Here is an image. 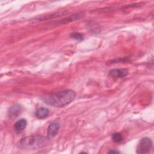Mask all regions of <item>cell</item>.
<instances>
[{
    "mask_svg": "<svg viewBox=\"0 0 154 154\" xmlns=\"http://www.w3.org/2000/svg\"><path fill=\"white\" fill-rule=\"evenodd\" d=\"M60 123L58 120H54L52 122L48 128V137L49 138L54 137L58 133L60 129Z\"/></svg>",
    "mask_w": 154,
    "mask_h": 154,
    "instance_id": "cell-5",
    "label": "cell"
},
{
    "mask_svg": "<svg viewBox=\"0 0 154 154\" xmlns=\"http://www.w3.org/2000/svg\"><path fill=\"white\" fill-rule=\"evenodd\" d=\"M67 13V11H58V12L54 13L52 14H45L43 16H37V17H34V19H31V22H32V23H35V22H40V21H42L44 20L49 19H53V18H55V17L63 16L64 14H66Z\"/></svg>",
    "mask_w": 154,
    "mask_h": 154,
    "instance_id": "cell-4",
    "label": "cell"
},
{
    "mask_svg": "<svg viewBox=\"0 0 154 154\" xmlns=\"http://www.w3.org/2000/svg\"><path fill=\"white\" fill-rule=\"evenodd\" d=\"M49 109L45 107H41L38 108L35 112V116L40 119H43L47 117L49 115Z\"/></svg>",
    "mask_w": 154,
    "mask_h": 154,
    "instance_id": "cell-9",
    "label": "cell"
},
{
    "mask_svg": "<svg viewBox=\"0 0 154 154\" xmlns=\"http://www.w3.org/2000/svg\"><path fill=\"white\" fill-rule=\"evenodd\" d=\"M112 139L114 142L119 143L122 141L123 137L121 134H120L119 132H116V133H114L112 135Z\"/></svg>",
    "mask_w": 154,
    "mask_h": 154,
    "instance_id": "cell-11",
    "label": "cell"
},
{
    "mask_svg": "<svg viewBox=\"0 0 154 154\" xmlns=\"http://www.w3.org/2000/svg\"><path fill=\"white\" fill-rule=\"evenodd\" d=\"M22 106L20 105L15 104L11 106L8 109V114L11 119L16 118L22 112Z\"/></svg>",
    "mask_w": 154,
    "mask_h": 154,
    "instance_id": "cell-7",
    "label": "cell"
},
{
    "mask_svg": "<svg viewBox=\"0 0 154 154\" xmlns=\"http://www.w3.org/2000/svg\"><path fill=\"white\" fill-rule=\"evenodd\" d=\"M109 75L115 78H122L126 77L128 75V70L125 68H117L111 69Z\"/></svg>",
    "mask_w": 154,
    "mask_h": 154,
    "instance_id": "cell-6",
    "label": "cell"
},
{
    "mask_svg": "<svg viewBox=\"0 0 154 154\" xmlns=\"http://www.w3.org/2000/svg\"><path fill=\"white\" fill-rule=\"evenodd\" d=\"M109 153H119V152H117V151H115V150H111V151H109Z\"/></svg>",
    "mask_w": 154,
    "mask_h": 154,
    "instance_id": "cell-13",
    "label": "cell"
},
{
    "mask_svg": "<svg viewBox=\"0 0 154 154\" xmlns=\"http://www.w3.org/2000/svg\"><path fill=\"white\" fill-rule=\"evenodd\" d=\"M48 139L41 135H31L23 138L19 143V147L22 149L33 150L43 147Z\"/></svg>",
    "mask_w": 154,
    "mask_h": 154,
    "instance_id": "cell-2",
    "label": "cell"
},
{
    "mask_svg": "<svg viewBox=\"0 0 154 154\" xmlns=\"http://www.w3.org/2000/svg\"><path fill=\"white\" fill-rule=\"evenodd\" d=\"M81 14L79 13H77L75 14H73L70 16H69L67 18H64L62 20H60L58 21H54L50 23H52V25H58L59 23H66V22H71L73 20H78L79 18H80Z\"/></svg>",
    "mask_w": 154,
    "mask_h": 154,
    "instance_id": "cell-8",
    "label": "cell"
},
{
    "mask_svg": "<svg viewBox=\"0 0 154 154\" xmlns=\"http://www.w3.org/2000/svg\"><path fill=\"white\" fill-rule=\"evenodd\" d=\"M27 121L24 119H21L14 124V128L18 132L22 131L26 126Z\"/></svg>",
    "mask_w": 154,
    "mask_h": 154,
    "instance_id": "cell-10",
    "label": "cell"
},
{
    "mask_svg": "<svg viewBox=\"0 0 154 154\" xmlns=\"http://www.w3.org/2000/svg\"><path fill=\"white\" fill-rule=\"evenodd\" d=\"M76 93L72 90H65L60 92L49 94L43 97V102L46 104L55 106L62 107L71 103L75 98Z\"/></svg>",
    "mask_w": 154,
    "mask_h": 154,
    "instance_id": "cell-1",
    "label": "cell"
},
{
    "mask_svg": "<svg viewBox=\"0 0 154 154\" xmlns=\"http://www.w3.org/2000/svg\"><path fill=\"white\" fill-rule=\"evenodd\" d=\"M152 147V141L149 138H143L137 147V152L138 153H146L150 151Z\"/></svg>",
    "mask_w": 154,
    "mask_h": 154,
    "instance_id": "cell-3",
    "label": "cell"
},
{
    "mask_svg": "<svg viewBox=\"0 0 154 154\" xmlns=\"http://www.w3.org/2000/svg\"><path fill=\"white\" fill-rule=\"evenodd\" d=\"M71 37L76 40H82L84 39V35L79 32H73L70 35Z\"/></svg>",
    "mask_w": 154,
    "mask_h": 154,
    "instance_id": "cell-12",
    "label": "cell"
}]
</instances>
